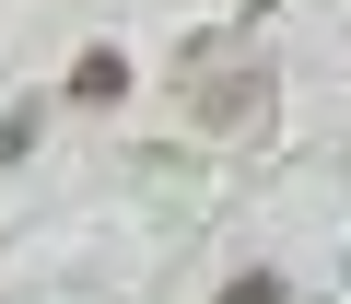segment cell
I'll use <instances>...</instances> for the list:
<instances>
[{"instance_id":"1","label":"cell","mask_w":351,"mask_h":304,"mask_svg":"<svg viewBox=\"0 0 351 304\" xmlns=\"http://www.w3.org/2000/svg\"><path fill=\"white\" fill-rule=\"evenodd\" d=\"M117 94H129V59L117 47H82L71 59V105H117Z\"/></svg>"},{"instance_id":"3","label":"cell","mask_w":351,"mask_h":304,"mask_svg":"<svg viewBox=\"0 0 351 304\" xmlns=\"http://www.w3.org/2000/svg\"><path fill=\"white\" fill-rule=\"evenodd\" d=\"M223 304H281V269H234V281H223Z\"/></svg>"},{"instance_id":"2","label":"cell","mask_w":351,"mask_h":304,"mask_svg":"<svg viewBox=\"0 0 351 304\" xmlns=\"http://www.w3.org/2000/svg\"><path fill=\"white\" fill-rule=\"evenodd\" d=\"M36 129H47V105H36V94H24V105H12V117H0V164H24V152H36Z\"/></svg>"}]
</instances>
